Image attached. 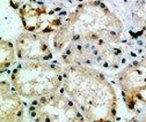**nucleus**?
I'll list each match as a JSON object with an SVG mask.
<instances>
[{
	"mask_svg": "<svg viewBox=\"0 0 146 122\" xmlns=\"http://www.w3.org/2000/svg\"><path fill=\"white\" fill-rule=\"evenodd\" d=\"M63 88L87 122H115L118 100L106 76L86 65L67 63L63 68Z\"/></svg>",
	"mask_w": 146,
	"mask_h": 122,
	"instance_id": "f257e3e1",
	"label": "nucleus"
},
{
	"mask_svg": "<svg viewBox=\"0 0 146 122\" xmlns=\"http://www.w3.org/2000/svg\"><path fill=\"white\" fill-rule=\"evenodd\" d=\"M123 31L122 22L104 4L90 1L68 15L53 37L57 50L70 43L92 44L98 47L117 43Z\"/></svg>",
	"mask_w": 146,
	"mask_h": 122,
	"instance_id": "f03ea898",
	"label": "nucleus"
},
{
	"mask_svg": "<svg viewBox=\"0 0 146 122\" xmlns=\"http://www.w3.org/2000/svg\"><path fill=\"white\" fill-rule=\"evenodd\" d=\"M63 80V68L46 61H25L11 74L13 90L30 100L58 92Z\"/></svg>",
	"mask_w": 146,
	"mask_h": 122,
	"instance_id": "7ed1b4c3",
	"label": "nucleus"
},
{
	"mask_svg": "<svg viewBox=\"0 0 146 122\" xmlns=\"http://www.w3.org/2000/svg\"><path fill=\"white\" fill-rule=\"evenodd\" d=\"M29 113L33 122H87L73 100L59 91L31 100Z\"/></svg>",
	"mask_w": 146,
	"mask_h": 122,
	"instance_id": "20e7f679",
	"label": "nucleus"
},
{
	"mask_svg": "<svg viewBox=\"0 0 146 122\" xmlns=\"http://www.w3.org/2000/svg\"><path fill=\"white\" fill-rule=\"evenodd\" d=\"M118 85L129 108H135L138 104L146 105V58L129 65L119 72Z\"/></svg>",
	"mask_w": 146,
	"mask_h": 122,
	"instance_id": "39448f33",
	"label": "nucleus"
},
{
	"mask_svg": "<svg viewBox=\"0 0 146 122\" xmlns=\"http://www.w3.org/2000/svg\"><path fill=\"white\" fill-rule=\"evenodd\" d=\"M16 55L22 61H48L52 59V51L41 33H21L15 40Z\"/></svg>",
	"mask_w": 146,
	"mask_h": 122,
	"instance_id": "423d86ee",
	"label": "nucleus"
},
{
	"mask_svg": "<svg viewBox=\"0 0 146 122\" xmlns=\"http://www.w3.org/2000/svg\"><path fill=\"white\" fill-rule=\"evenodd\" d=\"M22 97L11 89L1 88V122H23L25 121V104Z\"/></svg>",
	"mask_w": 146,
	"mask_h": 122,
	"instance_id": "0eeeda50",
	"label": "nucleus"
},
{
	"mask_svg": "<svg viewBox=\"0 0 146 122\" xmlns=\"http://www.w3.org/2000/svg\"><path fill=\"white\" fill-rule=\"evenodd\" d=\"M46 13L44 5L26 4L20 8V19L28 32H36L42 25L43 16Z\"/></svg>",
	"mask_w": 146,
	"mask_h": 122,
	"instance_id": "6e6552de",
	"label": "nucleus"
},
{
	"mask_svg": "<svg viewBox=\"0 0 146 122\" xmlns=\"http://www.w3.org/2000/svg\"><path fill=\"white\" fill-rule=\"evenodd\" d=\"M15 62H16V51L14 44H12L8 40H1V61H0L1 73H4L5 69L9 68Z\"/></svg>",
	"mask_w": 146,
	"mask_h": 122,
	"instance_id": "1a4fd4ad",
	"label": "nucleus"
},
{
	"mask_svg": "<svg viewBox=\"0 0 146 122\" xmlns=\"http://www.w3.org/2000/svg\"><path fill=\"white\" fill-rule=\"evenodd\" d=\"M139 122H146V115H145V116H144V117H143V119H141Z\"/></svg>",
	"mask_w": 146,
	"mask_h": 122,
	"instance_id": "9d476101",
	"label": "nucleus"
}]
</instances>
